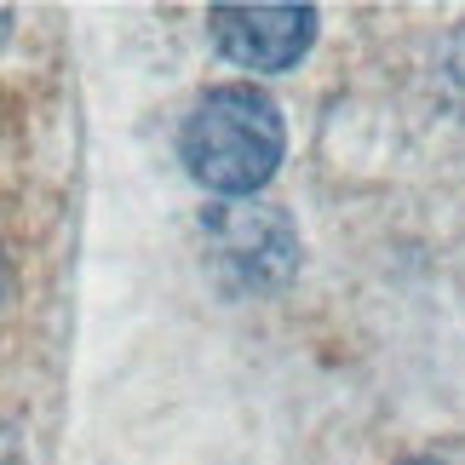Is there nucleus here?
I'll list each match as a JSON object with an SVG mask.
<instances>
[{
	"label": "nucleus",
	"instance_id": "f257e3e1",
	"mask_svg": "<svg viewBox=\"0 0 465 465\" xmlns=\"http://www.w3.org/2000/svg\"><path fill=\"white\" fill-rule=\"evenodd\" d=\"M282 150H288V127H282L276 98L253 81H230L184 115L178 133V155L184 173L213 195H253L276 178Z\"/></svg>",
	"mask_w": 465,
	"mask_h": 465
},
{
	"label": "nucleus",
	"instance_id": "f03ea898",
	"mask_svg": "<svg viewBox=\"0 0 465 465\" xmlns=\"http://www.w3.org/2000/svg\"><path fill=\"white\" fill-rule=\"evenodd\" d=\"M207 35L242 69H293L316 41V6H213Z\"/></svg>",
	"mask_w": 465,
	"mask_h": 465
},
{
	"label": "nucleus",
	"instance_id": "7ed1b4c3",
	"mask_svg": "<svg viewBox=\"0 0 465 465\" xmlns=\"http://www.w3.org/2000/svg\"><path fill=\"white\" fill-rule=\"evenodd\" d=\"M207 236L224 259H236L247 282H282L299 264V236L276 207H219Z\"/></svg>",
	"mask_w": 465,
	"mask_h": 465
},
{
	"label": "nucleus",
	"instance_id": "20e7f679",
	"mask_svg": "<svg viewBox=\"0 0 465 465\" xmlns=\"http://www.w3.org/2000/svg\"><path fill=\"white\" fill-rule=\"evenodd\" d=\"M449 75L465 86V35H460V41H454V58H449Z\"/></svg>",
	"mask_w": 465,
	"mask_h": 465
},
{
	"label": "nucleus",
	"instance_id": "39448f33",
	"mask_svg": "<svg viewBox=\"0 0 465 465\" xmlns=\"http://www.w3.org/2000/svg\"><path fill=\"white\" fill-rule=\"evenodd\" d=\"M402 465H442V460H402Z\"/></svg>",
	"mask_w": 465,
	"mask_h": 465
}]
</instances>
